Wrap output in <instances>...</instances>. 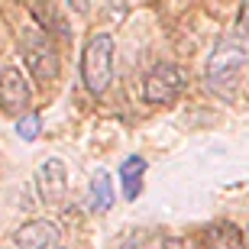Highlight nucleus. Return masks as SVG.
<instances>
[{"label": "nucleus", "instance_id": "9b49d317", "mask_svg": "<svg viewBox=\"0 0 249 249\" xmlns=\"http://www.w3.org/2000/svg\"><path fill=\"white\" fill-rule=\"evenodd\" d=\"M211 233H213V249H243L240 233L233 230V227H217Z\"/></svg>", "mask_w": 249, "mask_h": 249}, {"label": "nucleus", "instance_id": "2eb2a0df", "mask_svg": "<svg viewBox=\"0 0 249 249\" xmlns=\"http://www.w3.org/2000/svg\"><path fill=\"white\" fill-rule=\"evenodd\" d=\"M168 249H197V246L188 240H168Z\"/></svg>", "mask_w": 249, "mask_h": 249}, {"label": "nucleus", "instance_id": "f8f14e48", "mask_svg": "<svg viewBox=\"0 0 249 249\" xmlns=\"http://www.w3.org/2000/svg\"><path fill=\"white\" fill-rule=\"evenodd\" d=\"M123 249H168V240H162V236H149V233H142V236H133V240L126 243Z\"/></svg>", "mask_w": 249, "mask_h": 249}, {"label": "nucleus", "instance_id": "9d476101", "mask_svg": "<svg viewBox=\"0 0 249 249\" xmlns=\"http://www.w3.org/2000/svg\"><path fill=\"white\" fill-rule=\"evenodd\" d=\"M29 10H33V17L39 19V26H46L49 33L68 36V26H65V19H62V13H58L55 3H36V7H29Z\"/></svg>", "mask_w": 249, "mask_h": 249}, {"label": "nucleus", "instance_id": "f257e3e1", "mask_svg": "<svg viewBox=\"0 0 249 249\" xmlns=\"http://www.w3.org/2000/svg\"><path fill=\"white\" fill-rule=\"evenodd\" d=\"M246 65H249V39L240 36V33L223 36L217 42V49L211 52V58H207V84H211L213 91L230 94L236 74Z\"/></svg>", "mask_w": 249, "mask_h": 249}, {"label": "nucleus", "instance_id": "4468645a", "mask_svg": "<svg viewBox=\"0 0 249 249\" xmlns=\"http://www.w3.org/2000/svg\"><path fill=\"white\" fill-rule=\"evenodd\" d=\"M236 33L249 39V3H246V7L240 10V19H236Z\"/></svg>", "mask_w": 249, "mask_h": 249}, {"label": "nucleus", "instance_id": "423d86ee", "mask_svg": "<svg viewBox=\"0 0 249 249\" xmlns=\"http://www.w3.org/2000/svg\"><path fill=\"white\" fill-rule=\"evenodd\" d=\"M36 191L46 204H58L65 194V165L62 159H46L36 172Z\"/></svg>", "mask_w": 249, "mask_h": 249}, {"label": "nucleus", "instance_id": "20e7f679", "mask_svg": "<svg viewBox=\"0 0 249 249\" xmlns=\"http://www.w3.org/2000/svg\"><path fill=\"white\" fill-rule=\"evenodd\" d=\"M185 88V71L172 62L156 65L152 71L146 74V84H142V97L146 104H156V107H165V104H175L178 94Z\"/></svg>", "mask_w": 249, "mask_h": 249}, {"label": "nucleus", "instance_id": "1a4fd4ad", "mask_svg": "<svg viewBox=\"0 0 249 249\" xmlns=\"http://www.w3.org/2000/svg\"><path fill=\"white\" fill-rule=\"evenodd\" d=\"M91 201H94V211L107 213L113 207V181H110V172H97L91 181Z\"/></svg>", "mask_w": 249, "mask_h": 249}, {"label": "nucleus", "instance_id": "6e6552de", "mask_svg": "<svg viewBox=\"0 0 249 249\" xmlns=\"http://www.w3.org/2000/svg\"><path fill=\"white\" fill-rule=\"evenodd\" d=\"M142 175H146V159L142 156H129L120 165V181H123V197L136 201L142 191Z\"/></svg>", "mask_w": 249, "mask_h": 249}, {"label": "nucleus", "instance_id": "ddd939ff", "mask_svg": "<svg viewBox=\"0 0 249 249\" xmlns=\"http://www.w3.org/2000/svg\"><path fill=\"white\" fill-rule=\"evenodd\" d=\"M39 129H42V117H39V113H33V117H23V120L17 123L19 139H36Z\"/></svg>", "mask_w": 249, "mask_h": 249}, {"label": "nucleus", "instance_id": "0eeeda50", "mask_svg": "<svg viewBox=\"0 0 249 249\" xmlns=\"http://www.w3.org/2000/svg\"><path fill=\"white\" fill-rule=\"evenodd\" d=\"M19 249H58V227L52 220H29L17 230Z\"/></svg>", "mask_w": 249, "mask_h": 249}, {"label": "nucleus", "instance_id": "39448f33", "mask_svg": "<svg viewBox=\"0 0 249 249\" xmlns=\"http://www.w3.org/2000/svg\"><path fill=\"white\" fill-rule=\"evenodd\" d=\"M29 104V81L23 78L17 65L0 68V107L7 113H19Z\"/></svg>", "mask_w": 249, "mask_h": 249}, {"label": "nucleus", "instance_id": "7ed1b4c3", "mask_svg": "<svg viewBox=\"0 0 249 249\" xmlns=\"http://www.w3.org/2000/svg\"><path fill=\"white\" fill-rule=\"evenodd\" d=\"M19 46H23V55H26L29 68H33V74H36L39 81H52L58 74L62 62H58V52H55V46H52V39L46 36V29L29 26L26 33L19 36Z\"/></svg>", "mask_w": 249, "mask_h": 249}, {"label": "nucleus", "instance_id": "f03ea898", "mask_svg": "<svg viewBox=\"0 0 249 249\" xmlns=\"http://www.w3.org/2000/svg\"><path fill=\"white\" fill-rule=\"evenodd\" d=\"M113 39L107 33H94L81 52V81L91 94H104L113 81Z\"/></svg>", "mask_w": 249, "mask_h": 249}, {"label": "nucleus", "instance_id": "dca6fc26", "mask_svg": "<svg viewBox=\"0 0 249 249\" xmlns=\"http://www.w3.org/2000/svg\"><path fill=\"white\" fill-rule=\"evenodd\" d=\"M246 240H249V233H246Z\"/></svg>", "mask_w": 249, "mask_h": 249}]
</instances>
